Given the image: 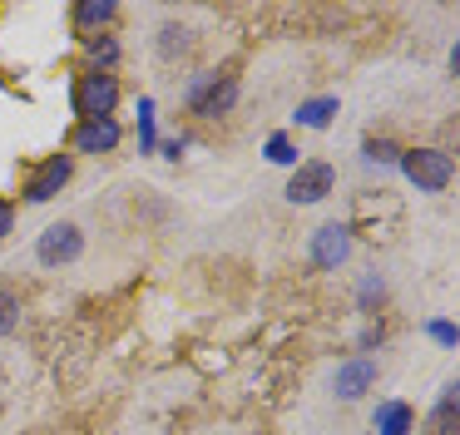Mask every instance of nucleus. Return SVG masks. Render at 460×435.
<instances>
[{
    "label": "nucleus",
    "instance_id": "nucleus-16",
    "mask_svg": "<svg viewBox=\"0 0 460 435\" xmlns=\"http://www.w3.org/2000/svg\"><path fill=\"white\" fill-rule=\"evenodd\" d=\"M15 326H21V302L11 292H0V336H11Z\"/></svg>",
    "mask_w": 460,
    "mask_h": 435
},
{
    "label": "nucleus",
    "instance_id": "nucleus-12",
    "mask_svg": "<svg viewBox=\"0 0 460 435\" xmlns=\"http://www.w3.org/2000/svg\"><path fill=\"white\" fill-rule=\"evenodd\" d=\"M411 425H416V411H411L406 401H381L376 405V431L381 435H411Z\"/></svg>",
    "mask_w": 460,
    "mask_h": 435
},
{
    "label": "nucleus",
    "instance_id": "nucleus-5",
    "mask_svg": "<svg viewBox=\"0 0 460 435\" xmlns=\"http://www.w3.org/2000/svg\"><path fill=\"white\" fill-rule=\"evenodd\" d=\"M189 104H193V114H203V119H218V114H228L233 104H238V79L233 75H223V79H199L193 84V94H189Z\"/></svg>",
    "mask_w": 460,
    "mask_h": 435
},
{
    "label": "nucleus",
    "instance_id": "nucleus-2",
    "mask_svg": "<svg viewBox=\"0 0 460 435\" xmlns=\"http://www.w3.org/2000/svg\"><path fill=\"white\" fill-rule=\"evenodd\" d=\"M114 104H119V79L100 75V69L80 75V84H75V109H80L84 119H110Z\"/></svg>",
    "mask_w": 460,
    "mask_h": 435
},
{
    "label": "nucleus",
    "instance_id": "nucleus-17",
    "mask_svg": "<svg viewBox=\"0 0 460 435\" xmlns=\"http://www.w3.org/2000/svg\"><path fill=\"white\" fill-rule=\"evenodd\" d=\"M268 158H272V164H297V148H292L288 138L278 134V138H272V144H268Z\"/></svg>",
    "mask_w": 460,
    "mask_h": 435
},
{
    "label": "nucleus",
    "instance_id": "nucleus-7",
    "mask_svg": "<svg viewBox=\"0 0 460 435\" xmlns=\"http://www.w3.org/2000/svg\"><path fill=\"white\" fill-rule=\"evenodd\" d=\"M70 173H75V164L65 154H55V158H45L40 168H35V178L25 183V203H50L55 193H60L65 183H70Z\"/></svg>",
    "mask_w": 460,
    "mask_h": 435
},
{
    "label": "nucleus",
    "instance_id": "nucleus-19",
    "mask_svg": "<svg viewBox=\"0 0 460 435\" xmlns=\"http://www.w3.org/2000/svg\"><path fill=\"white\" fill-rule=\"evenodd\" d=\"M11 227H15V208H11V203H0V237L11 233Z\"/></svg>",
    "mask_w": 460,
    "mask_h": 435
},
{
    "label": "nucleus",
    "instance_id": "nucleus-3",
    "mask_svg": "<svg viewBox=\"0 0 460 435\" xmlns=\"http://www.w3.org/2000/svg\"><path fill=\"white\" fill-rule=\"evenodd\" d=\"M80 253H84V233L75 223H50L40 233V243H35V257L45 267H70L80 262Z\"/></svg>",
    "mask_w": 460,
    "mask_h": 435
},
{
    "label": "nucleus",
    "instance_id": "nucleus-10",
    "mask_svg": "<svg viewBox=\"0 0 460 435\" xmlns=\"http://www.w3.org/2000/svg\"><path fill=\"white\" fill-rule=\"evenodd\" d=\"M114 15H119V5H114V0H80V5H75V35L94 40Z\"/></svg>",
    "mask_w": 460,
    "mask_h": 435
},
{
    "label": "nucleus",
    "instance_id": "nucleus-9",
    "mask_svg": "<svg viewBox=\"0 0 460 435\" xmlns=\"http://www.w3.org/2000/svg\"><path fill=\"white\" fill-rule=\"evenodd\" d=\"M371 386H376V361H367V356H357V361H347L337 371V395L341 401H357V395H367Z\"/></svg>",
    "mask_w": 460,
    "mask_h": 435
},
{
    "label": "nucleus",
    "instance_id": "nucleus-20",
    "mask_svg": "<svg viewBox=\"0 0 460 435\" xmlns=\"http://www.w3.org/2000/svg\"><path fill=\"white\" fill-rule=\"evenodd\" d=\"M430 332H436V336H440V342H446V346H456V326H446V322H436V326H430Z\"/></svg>",
    "mask_w": 460,
    "mask_h": 435
},
{
    "label": "nucleus",
    "instance_id": "nucleus-13",
    "mask_svg": "<svg viewBox=\"0 0 460 435\" xmlns=\"http://www.w3.org/2000/svg\"><path fill=\"white\" fill-rule=\"evenodd\" d=\"M332 114H337V99H332V94L297 104V124H302V129H327V124H332Z\"/></svg>",
    "mask_w": 460,
    "mask_h": 435
},
{
    "label": "nucleus",
    "instance_id": "nucleus-18",
    "mask_svg": "<svg viewBox=\"0 0 460 435\" xmlns=\"http://www.w3.org/2000/svg\"><path fill=\"white\" fill-rule=\"evenodd\" d=\"M183 35H189V30H179V25H164V40H159V49H164V55H173V49H189V40H183Z\"/></svg>",
    "mask_w": 460,
    "mask_h": 435
},
{
    "label": "nucleus",
    "instance_id": "nucleus-1",
    "mask_svg": "<svg viewBox=\"0 0 460 435\" xmlns=\"http://www.w3.org/2000/svg\"><path fill=\"white\" fill-rule=\"evenodd\" d=\"M401 173H406L420 193H440V188L456 178V164H450L446 148H401Z\"/></svg>",
    "mask_w": 460,
    "mask_h": 435
},
{
    "label": "nucleus",
    "instance_id": "nucleus-4",
    "mask_svg": "<svg viewBox=\"0 0 460 435\" xmlns=\"http://www.w3.org/2000/svg\"><path fill=\"white\" fill-rule=\"evenodd\" d=\"M337 188V168L312 158V164H297L288 178V203H322V198Z\"/></svg>",
    "mask_w": 460,
    "mask_h": 435
},
{
    "label": "nucleus",
    "instance_id": "nucleus-14",
    "mask_svg": "<svg viewBox=\"0 0 460 435\" xmlns=\"http://www.w3.org/2000/svg\"><path fill=\"white\" fill-rule=\"evenodd\" d=\"M84 49H90V65L100 69V75H110V65H119V40H114V35L84 40Z\"/></svg>",
    "mask_w": 460,
    "mask_h": 435
},
{
    "label": "nucleus",
    "instance_id": "nucleus-6",
    "mask_svg": "<svg viewBox=\"0 0 460 435\" xmlns=\"http://www.w3.org/2000/svg\"><path fill=\"white\" fill-rule=\"evenodd\" d=\"M351 257V227L347 223H327L312 233V262L322 267V272H337V267H347Z\"/></svg>",
    "mask_w": 460,
    "mask_h": 435
},
{
    "label": "nucleus",
    "instance_id": "nucleus-15",
    "mask_svg": "<svg viewBox=\"0 0 460 435\" xmlns=\"http://www.w3.org/2000/svg\"><path fill=\"white\" fill-rule=\"evenodd\" d=\"M361 154L371 158V164H401V148L391 144V138H367V148Z\"/></svg>",
    "mask_w": 460,
    "mask_h": 435
},
{
    "label": "nucleus",
    "instance_id": "nucleus-8",
    "mask_svg": "<svg viewBox=\"0 0 460 435\" xmlns=\"http://www.w3.org/2000/svg\"><path fill=\"white\" fill-rule=\"evenodd\" d=\"M119 124L114 119H84L80 129H75V148L80 154H114L119 148Z\"/></svg>",
    "mask_w": 460,
    "mask_h": 435
},
{
    "label": "nucleus",
    "instance_id": "nucleus-11",
    "mask_svg": "<svg viewBox=\"0 0 460 435\" xmlns=\"http://www.w3.org/2000/svg\"><path fill=\"white\" fill-rule=\"evenodd\" d=\"M456 425H460V386L450 381L446 395H440V405L430 411V421H426V435H456Z\"/></svg>",
    "mask_w": 460,
    "mask_h": 435
}]
</instances>
